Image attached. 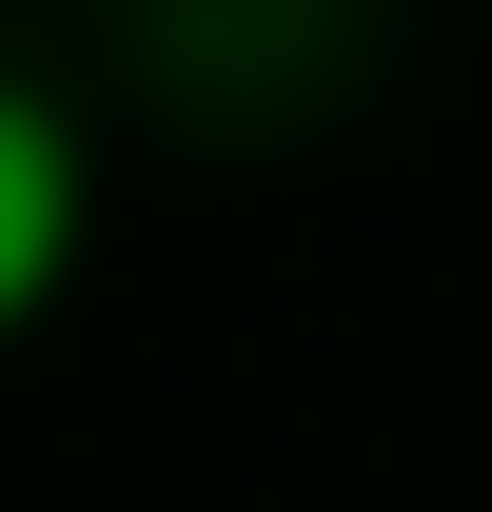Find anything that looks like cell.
<instances>
[{
  "mask_svg": "<svg viewBox=\"0 0 492 512\" xmlns=\"http://www.w3.org/2000/svg\"><path fill=\"white\" fill-rule=\"evenodd\" d=\"M60 256H79V138L40 119V99H0V316H20Z\"/></svg>",
  "mask_w": 492,
  "mask_h": 512,
  "instance_id": "cell-1",
  "label": "cell"
}]
</instances>
